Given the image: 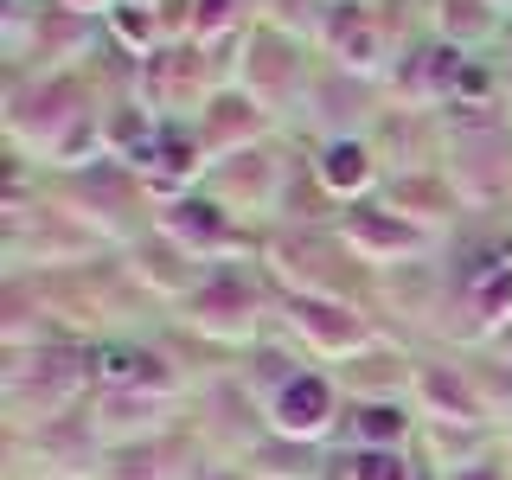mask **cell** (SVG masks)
<instances>
[{"instance_id":"cell-1","label":"cell","mask_w":512,"mask_h":480,"mask_svg":"<svg viewBox=\"0 0 512 480\" xmlns=\"http://www.w3.org/2000/svg\"><path fill=\"white\" fill-rule=\"evenodd\" d=\"M448 180H455L461 205H500L512 192V141H506V128H474V135H461Z\"/></svg>"},{"instance_id":"cell-2","label":"cell","mask_w":512,"mask_h":480,"mask_svg":"<svg viewBox=\"0 0 512 480\" xmlns=\"http://www.w3.org/2000/svg\"><path fill=\"white\" fill-rule=\"evenodd\" d=\"M288 333H295V340H308L314 352H327V359H352V352L372 340L365 314L346 308V301H333V295H320V288H308V295H288Z\"/></svg>"},{"instance_id":"cell-3","label":"cell","mask_w":512,"mask_h":480,"mask_svg":"<svg viewBox=\"0 0 512 480\" xmlns=\"http://www.w3.org/2000/svg\"><path fill=\"white\" fill-rule=\"evenodd\" d=\"M263 410H269V429H276L282 442H314L340 423V391H333V378L301 372L295 384H282Z\"/></svg>"},{"instance_id":"cell-4","label":"cell","mask_w":512,"mask_h":480,"mask_svg":"<svg viewBox=\"0 0 512 480\" xmlns=\"http://www.w3.org/2000/svg\"><path fill=\"white\" fill-rule=\"evenodd\" d=\"M263 301L244 276H205V288H192V327H205L212 340H250Z\"/></svg>"},{"instance_id":"cell-5","label":"cell","mask_w":512,"mask_h":480,"mask_svg":"<svg viewBox=\"0 0 512 480\" xmlns=\"http://www.w3.org/2000/svg\"><path fill=\"white\" fill-rule=\"evenodd\" d=\"M340 231H346V244L359 250L365 263H397V256L423 250V224H410L404 212H391V205H372V199L346 205Z\"/></svg>"},{"instance_id":"cell-6","label":"cell","mask_w":512,"mask_h":480,"mask_svg":"<svg viewBox=\"0 0 512 480\" xmlns=\"http://www.w3.org/2000/svg\"><path fill=\"white\" fill-rule=\"evenodd\" d=\"M410 391H416V410H423L436 429H474L480 416H487L480 391L461 372H448V365H416V372H410Z\"/></svg>"},{"instance_id":"cell-7","label":"cell","mask_w":512,"mask_h":480,"mask_svg":"<svg viewBox=\"0 0 512 480\" xmlns=\"http://www.w3.org/2000/svg\"><path fill=\"white\" fill-rule=\"evenodd\" d=\"M160 423H167V397H148V391H103V404H96V416H90V429L103 442H116V448L154 442Z\"/></svg>"},{"instance_id":"cell-8","label":"cell","mask_w":512,"mask_h":480,"mask_svg":"<svg viewBox=\"0 0 512 480\" xmlns=\"http://www.w3.org/2000/svg\"><path fill=\"white\" fill-rule=\"evenodd\" d=\"M160 231H167V244H180L186 256H205V250L231 244V212H224L218 199H173L167 212H160Z\"/></svg>"},{"instance_id":"cell-9","label":"cell","mask_w":512,"mask_h":480,"mask_svg":"<svg viewBox=\"0 0 512 480\" xmlns=\"http://www.w3.org/2000/svg\"><path fill=\"white\" fill-rule=\"evenodd\" d=\"M90 372L103 391H167V359H154L148 346H122V340H109V346H96L90 352Z\"/></svg>"},{"instance_id":"cell-10","label":"cell","mask_w":512,"mask_h":480,"mask_svg":"<svg viewBox=\"0 0 512 480\" xmlns=\"http://www.w3.org/2000/svg\"><path fill=\"white\" fill-rule=\"evenodd\" d=\"M372 180H378V160H372V148H365V141H352V135H346V141H327V154H320V186L359 205Z\"/></svg>"},{"instance_id":"cell-11","label":"cell","mask_w":512,"mask_h":480,"mask_svg":"<svg viewBox=\"0 0 512 480\" xmlns=\"http://www.w3.org/2000/svg\"><path fill=\"white\" fill-rule=\"evenodd\" d=\"M333 58H340L346 71H378L384 64V39H378V26L365 20V7L333 13Z\"/></svg>"},{"instance_id":"cell-12","label":"cell","mask_w":512,"mask_h":480,"mask_svg":"<svg viewBox=\"0 0 512 480\" xmlns=\"http://www.w3.org/2000/svg\"><path fill=\"white\" fill-rule=\"evenodd\" d=\"M103 20H109V32H116L128 52H141V58L154 52V39H160V13H154V0H116Z\"/></svg>"},{"instance_id":"cell-13","label":"cell","mask_w":512,"mask_h":480,"mask_svg":"<svg viewBox=\"0 0 512 480\" xmlns=\"http://www.w3.org/2000/svg\"><path fill=\"white\" fill-rule=\"evenodd\" d=\"M442 39L448 45H474L493 32V0H442Z\"/></svg>"},{"instance_id":"cell-14","label":"cell","mask_w":512,"mask_h":480,"mask_svg":"<svg viewBox=\"0 0 512 480\" xmlns=\"http://www.w3.org/2000/svg\"><path fill=\"white\" fill-rule=\"evenodd\" d=\"M352 416H359V423H352L359 448H397V436L410 429V410H397V404H359Z\"/></svg>"},{"instance_id":"cell-15","label":"cell","mask_w":512,"mask_h":480,"mask_svg":"<svg viewBox=\"0 0 512 480\" xmlns=\"http://www.w3.org/2000/svg\"><path fill=\"white\" fill-rule=\"evenodd\" d=\"M340 468H346V480H410V461L397 448H352Z\"/></svg>"},{"instance_id":"cell-16","label":"cell","mask_w":512,"mask_h":480,"mask_svg":"<svg viewBox=\"0 0 512 480\" xmlns=\"http://www.w3.org/2000/svg\"><path fill=\"white\" fill-rule=\"evenodd\" d=\"M231 20H237V0H192V32L199 39H218Z\"/></svg>"},{"instance_id":"cell-17","label":"cell","mask_w":512,"mask_h":480,"mask_svg":"<svg viewBox=\"0 0 512 480\" xmlns=\"http://www.w3.org/2000/svg\"><path fill=\"white\" fill-rule=\"evenodd\" d=\"M448 480H506V468H500V461H455Z\"/></svg>"},{"instance_id":"cell-18","label":"cell","mask_w":512,"mask_h":480,"mask_svg":"<svg viewBox=\"0 0 512 480\" xmlns=\"http://www.w3.org/2000/svg\"><path fill=\"white\" fill-rule=\"evenodd\" d=\"M58 7H71V13H90V7H103V13H109L116 0H58Z\"/></svg>"},{"instance_id":"cell-19","label":"cell","mask_w":512,"mask_h":480,"mask_svg":"<svg viewBox=\"0 0 512 480\" xmlns=\"http://www.w3.org/2000/svg\"><path fill=\"white\" fill-rule=\"evenodd\" d=\"M205 480H256V474H237V468H205Z\"/></svg>"},{"instance_id":"cell-20","label":"cell","mask_w":512,"mask_h":480,"mask_svg":"<svg viewBox=\"0 0 512 480\" xmlns=\"http://www.w3.org/2000/svg\"><path fill=\"white\" fill-rule=\"evenodd\" d=\"M506 96H512V71H506Z\"/></svg>"},{"instance_id":"cell-21","label":"cell","mask_w":512,"mask_h":480,"mask_svg":"<svg viewBox=\"0 0 512 480\" xmlns=\"http://www.w3.org/2000/svg\"><path fill=\"white\" fill-rule=\"evenodd\" d=\"M493 7H500V0H493Z\"/></svg>"}]
</instances>
